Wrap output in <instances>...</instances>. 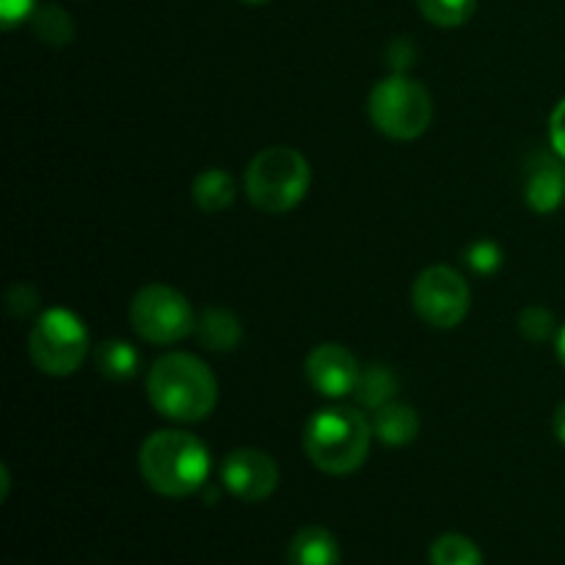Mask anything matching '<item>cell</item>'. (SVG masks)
<instances>
[{
    "instance_id": "6da1fadb",
    "label": "cell",
    "mask_w": 565,
    "mask_h": 565,
    "mask_svg": "<svg viewBox=\"0 0 565 565\" xmlns=\"http://www.w3.org/2000/svg\"><path fill=\"white\" fill-rule=\"evenodd\" d=\"M147 397L166 419L202 423L218 403V381L193 353H166L149 367Z\"/></svg>"
},
{
    "instance_id": "7a4b0ae2",
    "label": "cell",
    "mask_w": 565,
    "mask_h": 565,
    "mask_svg": "<svg viewBox=\"0 0 565 565\" xmlns=\"http://www.w3.org/2000/svg\"><path fill=\"white\" fill-rule=\"evenodd\" d=\"M138 467L149 489L177 500L196 494L207 483L210 452L188 430H158L141 445Z\"/></svg>"
},
{
    "instance_id": "3957f363",
    "label": "cell",
    "mask_w": 565,
    "mask_h": 565,
    "mask_svg": "<svg viewBox=\"0 0 565 565\" xmlns=\"http://www.w3.org/2000/svg\"><path fill=\"white\" fill-rule=\"evenodd\" d=\"M373 436V419L359 408H320L303 430V452L320 472L345 478L367 461Z\"/></svg>"
},
{
    "instance_id": "277c9868",
    "label": "cell",
    "mask_w": 565,
    "mask_h": 565,
    "mask_svg": "<svg viewBox=\"0 0 565 565\" xmlns=\"http://www.w3.org/2000/svg\"><path fill=\"white\" fill-rule=\"evenodd\" d=\"M312 182L309 160L292 147H268L248 163L246 196L268 215L290 213L303 202Z\"/></svg>"
},
{
    "instance_id": "5b68a950",
    "label": "cell",
    "mask_w": 565,
    "mask_h": 565,
    "mask_svg": "<svg viewBox=\"0 0 565 565\" xmlns=\"http://www.w3.org/2000/svg\"><path fill=\"white\" fill-rule=\"evenodd\" d=\"M370 121L379 132L395 141H414L434 119V99L428 88L406 75H390L375 83L367 99Z\"/></svg>"
},
{
    "instance_id": "8992f818",
    "label": "cell",
    "mask_w": 565,
    "mask_h": 565,
    "mask_svg": "<svg viewBox=\"0 0 565 565\" xmlns=\"http://www.w3.org/2000/svg\"><path fill=\"white\" fill-rule=\"evenodd\" d=\"M28 353L44 375L64 379L77 373L88 356L86 326L70 309H47L31 329Z\"/></svg>"
},
{
    "instance_id": "52a82bcc",
    "label": "cell",
    "mask_w": 565,
    "mask_h": 565,
    "mask_svg": "<svg viewBox=\"0 0 565 565\" xmlns=\"http://www.w3.org/2000/svg\"><path fill=\"white\" fill-rule=\"evenodd\" d=\"M132 331L152 345H177L196 331V312L180 290L147 285L130 301Z\"/></svg>"
},
{
    "instance_id": "ba28073f",
    "label": "cell",
    "mask_w": 565,
    "mask_h": 565,
    "mask_svg": "<svg viewBox=\"0 0 565 565\" xmlns=\"http://www.w3.org/2000/svg\"><path fill=\"white\" fill-rule=\"evenodd\" d=\"M414 312L434 329H456L463 323L472 292L463 276L447 265H430L412 287Z\"/></svg>"
},
{
    "instance_id": "9c48e42d",
    "label": "cell",
    "mask_w": 565,
    "mask_h": 565,
    "mask_svg": "<svg viewBox=\"0 0 565 565\" xmlns=\"http://www.w3.org/2000/svg\"><path fill=\"white\" fill-rule=\"evenodd\" d=\"M221 483L232 497L243 502H263L279 486V467L274 458L263 450H243L230 452L221 463Z\"/></svg>"
},
{
    "instance_id": "30bf717a",
    "label": "cell",
    "mask_w": 565,
    "mask_h": 565,
    "mask_svg": "<svg viewBox=\"0 0 565 565\" xmlns=\"http://www.w3.org/2000/svg\"><path fill=\"white\" fill-rule=\"evenodd\" d=\"M303 370H307L309 384L323 397L353 395L359 373H362L356 356L340 342H323V345L312 348Z\"/></svg>"
},
{
    "instance_id": "8fae6325",
    "label": "cell",
    "mask_w": 565,
    "mask_h": 565,
    "mask_svg": "<svg viewBox=\"0 0 565 565\" xmlns=\"http://www.w3.org/2000/svg\"><path fill=\"white\" fill-rule=\"evenodd\" d=\"M524 199L541 215L561 207L565 199V166L561 160L546 152L530 158L527 177H524Z\"/></svg>"
},
{
    "instance_id": "7c38bea8",
    "label": "cell",
    "mask_w": 565,
    "mask_h": 565,
    "mask_svg": "<svg viewBox=\"0 0 565 565\" xmlns=\"http://www.w3.org/2000/svg\"><path fill=\"white\" fill-rule=\"evenodd\" d=\"M373 414H375L373 434H375V439L386 447L412 445V441L419 436V428H423V423H419V414L414 412L412 406H406V403L392 401Z\"/></svg>"
},
{
    "instance_id": "4fadbf2b",
    "label": "cell",
    "mask_w": 565,
    "mask_h": 565,
    "mask_svg": "<svg viewBox=\"0 0 565 565\" xmlns=\"http://www.w3.org/2000/svg\"><path fill=\"white\" fill-rule=\"evenodd\" d=\"M287 565H340V544L326 527H301L287 546Z\"/></svg>"
},
{
    "instance_id": "5bb4252c",
    "label": "cell",
    "mask_w": 565,
    "mask_h": 565,
    "mask_svg": "<svg viewBox=\"0 0 565 565\" xmlns=\"http://www.w3.org/2000/svg\"><path fill=\"white\" fill-rule=\"evenodd\" d=\"M207 351L213 353H230L241 345L243 340V323L224 307H207L202 309V315L196 318V331Z\"/></svg>"
},
{
    "instance_id": "9a60e30c",
    "label": "cell",
    "mask_w": 565,
    "mask_h": 565,
    "mask_svg": "<svg viewBox=\"0 0 565 565\" xmlns=\"http://www.w3.org/2000/svg\"><path fill=\"white\" fill-rule=\"evenodd\" d=\"M193 204H196L202 213L215 215L224 213L226 207H232L237 196V182L235 177L226 169H204L193 177Z\"/></svg>"
},
{
    "instance_id": "2e32d148",
    "label": "cell",
    "mask_w": 565,
    "mask_h": 565,
    "mask_svg": "<svg viewBox=\"0 0 565 565\" xmlns=\"http://www.w3.org/2000/svg\"><path fill=\"white\" fill-rule=\"evenodd\" d=\"M397 386H401V379H397L395 370L384 362H373L359 373L353 397H356L359 406L367 408V412H379L381 406L392 403Z\"/></svg>"
},
{
    "instance_id": "e0dca14e",
    "label": "cell",
    "mask_w": 565,
    "mask_h": 565,
    "mask_svg": "<svg viewBox=\"0 0 565 565\" xmlns=\"http://www.w3.org/2000/svg\"><path fill=\"white\" fill-rule=\"evenodd\" d=\"M94 364L110 381H127L138 373V353L125 340H105L94 351Z\"/></svg>"
},
{
    "instance_id": "ac0fdd59",
    "label": "cell",
    "mask_w": 565,
    "mask_h": 565,
    "mask_svg": "<svg viewBox=\"0 0 565 565\" xmlns=\"http://www.w3.org/2000/svg\"><path fill=\"white\" fill-rule=\"evenodd\" d=\"M430 565H483V552L467 535L445 533L430 546Z\"/></svg>"
},
{
    "instance_id": "d6986e66",
    "label": "cell",
    "mask_w": 565,
    "mask_h": 565,
    "mask_svg": "<svg viewBox=\"0 0 565 565\" xmlns=\"http://www.w3.org/2000/svg\"><path fill=\"white\" fill-rule=\"evenodd\" d=\"M33 33L42 39L44 44H53V47H64L75 36V22L58 6H42V9L33 11Z\"/></svg>"
},
{
    "instance_id": "ffe728a7",
    "label": "cell",
    "mask_w": 565,
    "mask_h": 565,
    "mask_svg": "<svg viewBox=\"0 0 565 565\" xmlns=\"http://www.w3.org/2000/svg\"><path fill=\"white\" fill-rule=\"evenodd\" d=\"M419 11L428 22L439 28H458L469 22L478 9V0H417Z\"/></svg>"
},
{
    "instance_id": "44dd1931",
    "label": "cell",
    "mask_w": 565,
    "mask_h": 565,
    "mask_svg": "<svg viewBox=\"0 0 565 565\" xmlns=\"http://www.w3.org/2000/svg\"><path fill=\"white\" fill-rule=\"evenodd\" d=\"M519 331L533 342H546L555 334V315L544 307H527L519 315Z\"/></svg>"
},
{
    "instance_id": "7402d4cb",
    "label": "cell",
    "mask_w": 565,
    "mask_h": 565,
    "mask_svg": "<svg viewBox=\"0 0 565 565\" xmlns=\"http://www.w3.org/2000/svg\"><path fill=\"white\" fill-rule=\"evenodd\" d=\"M467 263L475 274H494L502 265V252L497 243L491 241H478L467 248Z\"/></svg>"
},
{
    "instance_id": "603a6c76",
    "label": "cell",
    "mask_w": 565,
    "mask_h": 565,
    "mask_svg": "<svg viewBox=\"0 0 565 565\" xmlns=\"http://www.w3.org/2000/svg\"><path fill=\"white\" fill-rule=\"evenodd\" d=\"M6 307H9V312L11 315H17V318H25V315H31L33 309H36V290H33L31 285H25V281H22V285H14L9 290V298H6Z\"/></svg>"
},
{
    "instance_id": "cb8c5ba5",
    "label": "cell",
    "mask_w": 565,
    "mask_h": 565,
    "mask_svg": "<svg viewBox=\"0 0 565 565\" xmlns=\"http://www.w3.org/2000/svg\"><path fill=\"white\" fill-rule=\"evenodd\" d=\"M414 55H417V50H414L412 39L408 36L395 39V42L390 44V53H386V61H390V66H392V75H403V72L412 66Z\"/></svg>"
},
{
    "instance_id": "d4e9b609",
    "label": "cell",
    "mask_w": 565,
    "mask_h": 565,
    "mask_svg": "<svg viewBox=\"0 0 565 565\" xmlns=\"http://www.w3.org/2000/svg\"><path fill=\"white\" fill-rule=\"evenodd\" d=\"M33 6H36V0H0V22H3L6 31L33 17Z\"/></svg>"
},
{
    "instance_id": "484cf974",
    "label": "cell",
    "mask_w": 565,
    "mask_h": 565,
    "mask_svg": "<svg viewBox=\"0 0 565 565\" xmlns=\"http://www.w3.org/2000/svg\"><path fill=\"white\" fill-rule=\"evenodd\" d=\"M550 138H552V147L555 152L565 158V99L557 103V108L552 110L550 116Z\"/></svg>"
},
{
    "instance_id": "4316f807",
    "label": "cell",
    "mask_w": 565,
    "mask_h": 565,
    "mask_svg": "<svg viewBox=\"0 0 565 565\" xmlns=\"http://www.w3.org/2000/svg\"><path fill=\"white\" fill-rule=\"evenodd\" d=\"M552 428H555V436L561 439V445H565V403L557 406L555 419H552Z\"/></svg>"
},
{
    "instance_id": "83f0119b",
    "label": "cell",
    "mask_w": 565,
    "mask_h": 565,
    "mask_svg": "<svg viewBox=\"0 0 565 565\" xmlns=\"http://www.w3.org/2000/svg\"><path fill=\"white\" fill-rule=\"evenodd\" d=\"M557 359H561V364L565 367V326L561 329V334H557Z\"/></svg>"
},
{
    "instance_id": "f1b7e54d",
    "label": "cell",
    "mask_w": 565,
    "mask_h": 565,
    "mask_svg": "<svg viewBox=\"0 0 565 565\" xmlns=\"http://www.w3.org/2000/svg\"><path fill=\"white\" fill-rule=\"evenodd\" d=\"M243 3H252V6H263V3H268V0H243Z\"/></svg>"
}]
</instances>
